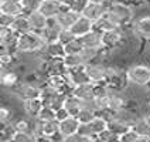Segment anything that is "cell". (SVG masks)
<instances>
[{
  "mask_svg": "<svg viewBox=\"0 0 150 142\" xmlns=\"http://www.w3.org/2000/svg\"><path fill=\"white\" fill-rule=\"evenodd\" d=\"M117 27H122V29H123V26H122V23L119 21V19H117L113 13H110L109 10L105 16L100 17L98 21L93 23V29L98 30V31H100V33L108 31V30H112V29H117Z\"/></svg>",
  "mask_w": 150,
  "mask_h": 142,
  "instance_id": "obj_7",
  "label": "cell"
},
{
  "mask_svg": "<svg viewBox=\"0 0 150 142\" xmlns=\"http://www.w3.org/2000/svg\"><path fill=\"white\" fill-rule=\"evenodd\" d=\"M0 13H6L10 16H18L23 14V6L21 1H7V0H0Z\"/></svg>",
  "mask_w": 150,
  "mask_h": 142,
  "instance_id": "obj_24",
  "label": "cell"
},
{
  "mask_svg": "<svg viewBox=\"0 0 150 142\" xmlns=\"http://www.w3.org/2000/svg\"><path fill=\"white\" fill-rule=\"evenodd\" d=\"M24 102V112L30 119H35L38 117L40 111L44 107V101L41 98H33V100H25Z\"/></svg>",
  "mask_w": 150,
  "mask_h": 142,
  "instance_id": "obj_21",
  "label": "cell"
},
{
  "mask_svg": "<svg viewBox=\"0 0 150 142\" xmlns=\"http://www.w3.org/2000/svg\"><path fill=\"white\" fill-rule=\"evenodd\" d=\"M132 128H133L134 131L140 135V136H144V138H149L150 139V124L146 121V118L144 117L137 118V119L133 122Z\"/></svg>",
  "mask_w": 150,
  "mask_h": 142,
  "instance_id": "obj_26",
  "label": "cell"
},
{
  "mask_svg": "<svg viewBox=\"0 0 150 142\" xmlns=\"http://www.w3.org/2000/svg\"><path fill=\"white\" fill-rule=\"evenodd\" d=\"M88 125H89V129H91L93 138L96 139L100 132H103L105 129H108V119L98 114L96 117L92 119L91 122H88Z\"/></svg>",
  "mask_w": 150,
  "mask_h": 142,
  "instance_id": "obj_25",
  "label": "cell"
},
{
  "mask_svg": "<svg viewBox=\"0 0 150 142\" xmlns=\"http://www.w3.org/2000/svg\"><path fill=\"white\" fill-rule=\"evenodd\" d=\"M79 126H81L79 119L76 117L69 115V117H67L65 119L59 121V132L64 135L65 138H68V136H71V135L76 134V132L79 131Z\"/></svg>",
  "mask_w": 150,
  "mask_h": 142,
  "instance_id": "obj_11",
  "label": "cell"
},
{
  "mask_svg": "<svg viewBox=\"0 0 150 142\" xmlns=\"http://www.w3.org/2000/svg\"><path fill=\"white\" fill-rule=\"evenodd\" d=\"M64 63H65L68 70H71V68L85 67L88 64V60L85 59L82 51H79V53H68V54H65Z\"/></svg>",
  "mask_w": 150,
  "mask_h": 142,
  "instance_id": "obj_18",
  "label": "cell"
},
{
  "mask_svg": "<svg viewBox=\"0 0 150 142\" xmlns=\"http://www.w3.org/2000/svg\"><path fill=\"white\" fill-rule=\"evenodd\" d=\"M64 108L68 111L69 115L72 117H78V114L81 112V109L83 108V101L81 98H78L74 94H69L65 97V102H64Z\"/></svg>",
  "mask_w": 150,
  "mask_h": 142,
  "instance_id": "obj_20",
  "label": "cell"
},
{
  "mask_svg": "<svg viewBox=\"0 0 150 142\" xmlns=\"http://www.w3.org/2000/svg\"><path fill=\"white\" fill-rule=\"evenodd\" d=\"M89 1H96V3H102L103 0H89Z\"/></svg>",
  "mask_w": 150,
  "mask_h": 142,
  "instance_id": "obj_44",
  "label": "cell"
},
{
  "mask_svg": "<svg viewBox=\"0 0 150 142\" xmlns=\"http://www.w3.org/2000/svg\"><path fill=\"white\" fill-rule=\"evenodd\" d=\"M125 30L122 27H117V29H112L108 31H103L102 33V44L106 50L112 51L120 47L123 41H125Z\"/></svg>",
  "mask_w": 150,
  "mask_h": 142,
  "instance_id": "obj_4",
  "label": "cell"
},
{
  "mask_svg": "<svg viewBox=\"0 0 150 142\" xmlns=\"http://www.w3.org/2000/svg\"><path fill=\"white\" fill-rule=\"evenodd\" d=\"M126 81L133 87L150 85V67L144 64H133L126 70Z\"/></svg>",
  "mask_w": 150,
  "mask_h": 142,
  "instance_id": "obj_2",
  "label": "cell"
},
{
  "mask_svg": "<svg viewBox=\"0 0 150 142\" xmlns=\"http://www.w3.org/2000/svg\"><path fill=\"white\" fill-rule=\"evenodd\" d=\"M72 94L76 95L78 98H81L82 101H92L96 97V84L89 81V83L76 85V87H74Z\"/></svg>",
  "mask_w": 150,
  "mask_h": 142,
  "instance_id": "obj_10",
  "label": "cell"
},
{
  "mask_svg": "<svg viewBox=\"0 0 150 142\" xmlns=\"http://www.w3.org/2000/svg\"><path fill=\"white\" fill-rule=\"evenodd\" d=\"M7 1H21V0H7Z\"/></svg>",
  "mask_w": 150,
  "mask_h": 142,
  "instance_id": "obj_45",
  "label": "cell"
},
{
  "mask_svg": "<svg viewBox=\"0 0 150 142\" xmlns=\"http://www.w3.org/2000/svg\"><path fill=\"white\" fill-rule=\"evenodd\" d=\"M143 117L146 118V121H147V122L150 124V109L147 111V112H146V114H144V115H143Z\"/></svg>",
  "mask_w": 150,
  "mask_h": 142,
  "instance_id": "obj_43",
  "label": "cell"
},
{
  "mask_svg": "<svg viewBox=\"0 0 150 142\" xmlns=\"http://www.w3.org/2000/svg\"><path fill=\"white\" fill-rule=\"evenodd\" d=\"M88 1L89 0H75V3H74V6L71 9H74V10H76V11H79V13H82V10L83 7L88 4Z\"/></svg>",
  "mask_w": 150,
  "mask_h": 142,
  "instance_id": "obj_39",
  "label": "cell"
},
{
  "mask_svg": "<svg viewBox=\"0 0 150 142\" xmlns=\"http://www.w3.org/2000/svg\"><path fill=\"white\" fill-rule=\"evenodd\" d=\"M96 141H100V142H112V141H119L120 142V136L116 135L113 131H110V129H105L103 132H100L98 135V138H96Z\"/></svg>",
  "mask_w": 150,
  "mask_h": 142,
  "instance_id": "obj_30",
  "label": "cell"
},
{
  "mask_svg": "<svg viewBox=\"0 0 150 142\" xmlns=\"http://www.w3.org/2000/svg\"><path fill=\"white\" fill-rule=\"evenodd\" d=\"M67 78L68 81L72 84L74 87L76 85H81V84H85V83H89V77L86 74L85 71V67H81V68H71L68 70L67 73Z\"/></svg>",
  "mask_w": 150,
  "mask_h": 142,
  "instance_id": "obj_17",
  "label": "cell"
},
{
  "mask_svg": "<svg viewBox=\"0 0 150 142\" xmlns=\"http://www.w3.org/2000/svg\"><path fill=\"white\" fill-rule=\"evenodd\" d=\"M79 40L82 43L83 49H103L102 44V33L98 30H91L89 33H86L85 36L79 37Z\"/></svg>",
  "mask_w": 150,
  "mask_h": 142,
  "instance_id": "obj_12",
  "label": "cell"
},
{
  "mask_svg": "<svg viewBox=\"0 0 150 142\" xmlns=\"http://www.w3.org/2000/svg\"><path fill=\"white\" fill-rule=\"evenodd\" d=\"M147 104H149V108H150V97H149V102H147Z\"/></svg>",
  "mask_w": 150,
  "mask_h": 142,
  "instance_id": "obj_46",
  "label": "cell"
},
{
  "mask_svg": "<svg viewBox=\"0 0 150 142\" xmlns=\"http://www.w3.org/2000/svg\"><path fill=\"white\" fill-rule=\"evenodd\" d=\"M67 117H69V114H68V111L64 108V107L57 109V119H58V121H62V119H65Z\"/></svg>",
  "mask_w": 150,
  "mask_h": 142,
  "instance_id": "obj_40",
  "label": "cell"
},
{
  "mask_svg": "<svg viewBox=\"0 0 150 142\" xmlns=\"http://www.w3.org/2000/svg\"><path fill=\"white\" fill-rule=\"evenodd\" d=\"M11 30H13L14 33H17L18 36L31 31L33 29H31V26H30V21H28L27 14L23 13V14H18V16L14 17V20H13V23H11Z\"/></svg>",
  "mask_w": 150,
  "mask_h": 142,
  "instance_id": "obj_22",
  "label": "cell"
},
{
  "mask_svg": "<svg viewBox=\"0 0 150 142\" xmlns=\"http://www.w3.org/2000/svg\"><path fill=\"white\" fill-rule=\"evenodd\" d=\"M42 53L48 59H64L65 54H67V50H65V44H62L59 40H57V41L45 44Z\"/></svg>",
  "mask_w": 150,
  "mask_h": 142,
  "instance_id": "obj_14",
  "label": "cell"
},
{
  "mask_svg": "<svg viewBox=\"0 0 150 142\" xmlns=\"http://www.w3.org/2000/svg\"><path fill=\"white\" fill-rule=\"evenodd\" d=\"M79 17H81V13H79V11H76V10H74V9H71V7H64L58 14L55 16V19H57L58 24L61 26L62 29H71Z\"/></svg>",
  "mask_w": 150,
  "mask_h": 142,
  "instance_id": "obj_9",
  "label": "cell"
},
{
  "mask_svg": "<svg viewBox=\"0 0 150 142\" xmlns=\"http://www.w3.org/2000/svg\"><path fill=\"white\" fill-rule=\"evenodd\" d=\"M126 3H130V4H134V6H137V4H140V3H144V0H123Z\"/></svg>",
  "mask_w": 150,
  "mask_h": 142,
  "instance_id": "obj_42",
  "label": "cell"
},
{
  "mask_svg": "<svg viewBox=\"0 0 150 142\" xmlns=\"http://www.w3.org/2000/svg\"><path fill=\"white\" fill-rule=\"evenodd\" d=\"M59 132V121L58 119H51V121H47V122H42V135L50 138L51 142V136Z\"/></svg>",
  "mask_w": 150,
  "mask_h": 142,
  "instance_id": "obj_27",
  "label": "cell"
},
{
  "mask_svg": "<svg viewBox=\"0 0 150 142\" xmlns=\"http://www.w3.org/2000/svg\"><path fill=\"white\" fill-rule=\"evenodd\" d=\"M58 1L62 7H72L75 3V0H58Z\"/></svg>",
  "mask_w": 150,
  "mask_h": 142,
  "instance_id": "obj_41",
  "label": "cell"
},
{
  "mask_svg": "<svg viewBox=\"0 0 150 142\" xmlns=\"http://www.w3.org/2000/svg\"><path fill=\"white\" fill-rule=\"evenodd\" d=\"M74 39H76V37H75L74 33H72L69 29H62V30H61V33H59V39H58V40L62 43V44H65V46H67L68 43L72 41Z\"/></svg>",
  "mask_w": 150,
  "mask_h": 142,
  "instance_id": "obj_36",
  "label": "cell"
},
{
  "mask_svg": "<svg viewBox=\"0 0 150 142\" xmlns=\"http://www.w3.org/2000/svg\"><path fill=\"white\" fill-rule=\"evenodd\" d=\"M0 81L3 88H8V90H13L17 84L20 83V77L13 68L8 67H1L0 71Z\"/></svg>",
  "mask_w": 150,
  "mask_h": 142,
  "instance_id": "obj_13",
  "label": "cell"
},
{
  "mask_svg": "<svg viewBox=\"0 0 150 142\" xmlns=\"http://www.w3.org/2000/svg\"><path fill=\"white\" fill-rule=\"evenodd\" d=\"M89 141L91 139L88 136H85L83 134H81V132H76V134L71 135V136L67 138V142H89Z\"/></svg>",
  "mask_w": 150,
  "mask_h": 142,
  "instance_id": "obj_38",
  "label": "cell"
},
{
  "mask_svg": "<svg viewBox=\"0 0 150 142\" xmlns=\"http://www.w3.org/2000/svg\"><path fill=\"white\" fill-rule=\"evenodd\" d=\"M108 10L110 13H113V14L119 19V21L122 23L123 29H127L129 26L133 24L134 10L130 3H126V1H122V0H120V1L113 3L112 6H109Z\"/></svg>",
  "mask_w": 150,
  "mask_h": 142,
  "instance_id": "obj_3",
  "label": "cell"
},
{
  "mask_svg": "<svg viewBox=\"0 0 150 142\" xmlns=\"http://www.w3.org/2000/svg\"><path fill=\"white\" fill-rule=\"evenodd\" d=\"M62 9L64 7L59 4L58 0H42L40 11H41L42 14H45L48 19H52V17L57 16Z\"/></svg>",
  "mask_w": 150,
  "mask_h": 142,
  "instance_id": "obj_23",
  "label": "cell"
},
{
  "mask_svg": "<svg viewBox=\"0 0 150 142\" xmlns=\"http://www.w3.org/2000/svg\"><path fill=\"white\" fill-rule=\"evenodd\" d=\"M139 138H140V135L133 128H130L123 135H120V142H139Z\"/></svg>",
  "mask_w": 150,
  "mask_h": 142,
  "instance_id": "obj_35",
  "label": "cell"
},
{
  "mask_svg": "<svg viewBox=\"0 0 150 142\" xmlns=\"http://www.w3.org/2000/svg\"><path fill=\"white\" fill-rule=\"evenodd\" d=\"M13 125L16 128V131H24V132H31L33 131V122H30L25 118H20L13 122Z\"/></svg>",
  "mask_w": 150,
  "mask_h": 142,
  "instance_id": "obj_31",
  "label": "cell"
},
{
  "mask_svg": "<svg viewBox=\"0 0 150 142\" xmlns=\"http://www.w3.org/2000/svg\"><path fill=\"white\" fill-rule=\"evenodd\" d=\"M108 13V7L103 3H96V1H88V4L83 7L82 14L83 17L89 19L91 21H98L100 17H103Z\"/></svg>",
  "mask_w": 150,
  "mask_h": 142,
  "instance_id": "obj_6",
  "label": "cell"
},
{
  "mask_svg": "<svg viewBox=\"0 0 150 142\" xmlns=\"http://www.w3.org/2000/svg\"><path fill=\"white\" fill-rule=\"evenodd\" d=\"M132 30H133V34H136L137 37L150 41V14H144L136 19L132 24Z\"/></svg>",
  "mask_w": 150,
  "mask_h": 142,
  "instance_id": "obj_8",
  "label": "cell"
},
{
  "mask_svg": "<svg viewBox=\"0 0 150 142\" xmlns=\"http://www.w3.org/2000/svg\"><path fill=\"white\" fill-rule=\"evenodd\" d=\"M11 119H13V109L10 108V107L1 105V108H0V124L1 125L8 124Z\"/></svg>",
  "mask_w": 150,
  "mask_h": 142,
  "instance_id": "obj_33",
  "label": "cell"
},
{
  "mask_svg": "<svg viewBox=\"0 0 150 142\" xmlns=\"http://www.w3.org/2000/svg\"><path fill=\"white\" fill-rule=\"evenodd\" d=\"M108 128L110 131H113L116 135L120 136V135H123L126 131H129L132 128V124L127 119H125L122 115L117 114L116 117H113L110 121H108Z\"/></svg>",
  "mask_w": 150,
  "mask_h": 142,
  "instance_id": "obj_15",
  "label": "cell"
},
{
  "mask_svg": "<svg viewBox=\"0 0 150 142\" xmlns=\"http://www.w3.org/2000/svg\"><path fill=\"white\" fill-rule=\"evenodd\" d=\"M27 17H28L30 26H31V29H33L34 31H38L40 33L41 30H44L48 26V17L45 16V14H42L40 10L27 14Z\"/></svg>",
  "mask_w": 150,
  "mask_h": 142,
  "instance_id": "obj_19",
  "label": "cell"
},
{
  "mask_svg": "<svg viewBox=\"0 0 150 142\" xmlns=\"http://www.w3.org/2000/svg\"><path fill=\"white\" fill-rule=\"evenodd\" d=\"M14 16H10L6 13H0V27H11Z\"/></svg>",
  "mask_w": 150,
  "mask_h": 142,
  "instance_id": "obj_37",
  "label": "cell"
},
{
  "mask_svg": "<svg viewBox=\"0 0 150 142\" xmlns=\"http://www.w3.org/2000/svg\"><path fill=\"white\" fill-rule=\"evenodd\" d=\"M72 33H74L75 37H82V36H85L86 33H89L91 30H93V21H91L89 19H86V17H83L82 14H81V17L76 20L74 23V26L69 29Z\"/></svg>",
  "mask_w": 150,
  "mask_h": 142,
  "instance_id": "obj_16",
  "label": "cell"
},
{
  "mask_svg": "<svg viewBox=\"0 0 150 142\" xmlns=\"http://www.w3.org/2000/svg\"><path fill=\"white\" fill-rule=\"evenodd\" d=\"M37 118L40 121H42V122H47V121H51V119H57V109H54L50 105H44Z\"/></svg>",
  "mask_w": 150,
  "mask_h": 142,
  "instance_id": "obj_29",
  "label": "cell"
},
{
  "mask_svg": "<svg viewBox=\"0 0 150 142\" xmlns=\"http://www.w3.org/2000/svg\"><path fill=\"white\" fill-rule=\"evenodd\" d=\"M65 50H67V54L68 53H79V51L83 50V46L81 43V40L76 37V39H74L72 41H69L65 46Z\"/></svg>",
  "mask_w": 150,
  "mask_h": 142,
  "instance_id": "obj_34",
  "label": "cell"
},
{
  "mask_svg": "<svg viewBox=\"0 0 150 142\" xmlns=\"http://www.w3.org/2000/svg\"><path fill=\"white\" fill-rule=\"evenodd\" d=\"M42 4V0H21V6H23V13L30 14L33 11L40 10Z\"/></svg>",
  "mask_w": 150,
  "mask_h": 142,
  "instance_id": "obj_28",
  "label": "cell"
},
{
  "mask_svg": "<svg viewBox=\"0 0 150 142\" xmlns=\"http://www.w3.org/2000/svg\"><path fill=\"white\" fill-rule=\"evenodd\" d=\"M44 47H45V41L38 31L31 30L28 33L18 36L17 49L20 54H37L44 51Z\"/></svg>",
  "mask_w": 150,
  "mask_h": 142,
  "instance_id": "obj_1",
  "label": "cell"
},
{
  "mask_svg": "<svg viewBox=\"0 0 150 142\" xmlns=\"http://www.w3.org/2000/svg\"><path fill=\"white\" fill-rule=\"evenodd\" d=\"M85 71H86V74L89 77L91 83L93 84L106 83V66L100 60L89 61L85 66Z\"/></svg>",
  "mask_w": 150,
  "mask_h": 142,
  "instance_id": "obj_5",
  "label": "cell"
},
{
  "mask_svg": "<svg viewBox=\"0 0 150 142\" xmlns=\"http://www.w3.org/2000/svg\"><path fill=\"white\" fill-rule=\"evenodd\" d=\"M35 141L33 132H24V131H16L13 135V142H31Z\"/></svg>",
  "mask_w": 150,
  "mask_h": 142,
  "instance_id": "obj_32",
  "label": "cell"
}]
</instances>
